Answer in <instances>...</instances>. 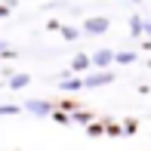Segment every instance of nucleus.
I'll return each instance as SVG.
<instances>
[{
    "label": "nucleus",
    "instance_id": "1",
    "mask_svg": "<svg viewBox=\"0 0 151 151\" xmlns=\"http://www.w3.org/2000/svg\"><path fill=\"white\" fill-rule=\"evenodd\" d=\"M86 90H96V86H108L114 83V71H108V68H99L96 74H90V77H83Z\"/></svg>",
    "mask_w": 151,
    "mask_h": 151
},
{
    "label": "nucleus",
    "instance_id": "16",
    "mask_svg": "<svg viewBox=\"0 0 151 151\" xmlns=\"http://www.w3.org/2000/svg\"><path fill=\"white\" fill-rule=\"evenodd\" d=\"M22 108H19V105H0V114H22Z\"/></svg>",
    "mask_w": 151,
    "mask_h": 151
},
{
    "label": "nucleus",
    "instance_id": "13",
    "mask_svg": "<svg viewBox=\"0 0 151 151\" xmlns=\"http://www.w3.org/2000/svg\"><path fill=\"white\" fill-rule=\"evenodd\" d=\"M62 37H65V40H77V37H80V31L74 28V25H62Z\"/></svg>",
    "mask_w": 151,
    "mask_h": 151
},
{
    "label": "nucleus",
    "instance_id": "2",
    "mask_svg": "<svg viewBox=\"0 0 151 151\" xmlns=\"http://www.w3.org/2000/svg\"><path fill=\"white\" fill-rule=\"evenodd\" d=\"M25 111L37 114V117H50L52 114V99H28L25 102Z\"/></svg>",
    "mask_w": 151,
    "mask_h": 151
},
{
    "label": "nucleus",
    "instance_id": "3",
    "mask_svg": "<svg viewBox=\"0 0 151 151\" xmlns=\"http://www.w3.org/2000/svg\"><path fill=\"white\" fill-rule=\"evenodd\" d=\"M108 25H111V22H108L105 16H86L83 19V31L86 34H105Z\"/></svg>",
    "mask_w": 151,
    "mask_h": 151
},
{
    "label": "nucleus",
    "instance_id": "22",
    "mask_svg": "<svg viewBox=\"0 0 151 151\" xmlns=\"http://www.w3.org/2000/svg\"><path fill=\"white\" fill-rule=\"evenodd\" d=\"M3 50H6V40H0V52H3Z\"/></svg>",
    "mask_w": 151,
    "mask_h": 151
},
{
    "label": "nucleus",
    "instance_id": "19",
    "mask_svg": "<svg viewBox=\"0 0 151 151\" xmlns=\"http://www.w3.org/2000/svg\"><path fill=\"white\" fill-rule=\"evenodd\" d=\"M9 9H12L9 3H0V19H6V16H9Z\"/></svg>",
    "mask_w": 151,
    "mask_h": 151
},
{
    "label": "nucleus",
    "instance_id": "20",
    "mask_svg": "<svg viewBox=\"0 0 151 151\" xmlns=\"http://www.w3.org/2000/svg\"><path fill=\"white\" fill-rule=\"evenodd\" d=\"M142 52H151V37H145V40H142Z\"/></svg>",
    "mask_w": 151,
    "mask_h": 151
},
{
    "label": "nucleus",
    "instance_id": "4",
    "mask_svg": "<svg viewBox=\"0 0 151 151\" xmlns=\"http://www.w3.org/2000/svg\"><path fill=\"white\" fill-rule=\"evenodd\" d=\"M52 108H65V111H77V108H83L77 99H74L71 93H62V96H56L52 99Z\"/></svg>",
    "mask_w": 151,
    "mask_h": 151
},
{
    "label": "nucleus",
    "instance_id": "12",
    "mask_svg": "<svg viewBox=\"0 0 151 151\" xmlns=\"http://www.w3.org/2000/svg\"><path fill=\"white\" fill-rule=\"evenodd\" d=\"M102 120H105V129H108V136H120V133H123V123H117L114 117H108V114H105Z\"/></svg>",
    "mask_w": 151,
    "mask_h": 151
},
{
    "label": "nucleus",
    "instance_id": "11",
    "mask_svg": "<svg viewBox=\"0 0 151 151\" xmlns=\"http://www.w3.org/2000/svg\"><path fill=\"white\" fill-rule=\"evenodd\" d=\"M86 133H90V136H96V139H99V136H108L105 120H93V123H86Z\"/></svg>",
    "mask_w": 151,
    "mask_h": 151
},
{
    "label": "nucleus",
    "instance_id": "15",
    "mask_svg": "<svg viewBox=\"0 0 151 151\" xmlns=\"http://www.w3.org/2000/svg\"><path fill=\"white\" fill-rule=\"evenodd\" d=\"M129 62H136V52H129V50L117 52V65H129Z\"/></svg>",
    "mask_w": 151,
    "mask_h": 151
},
{
    "label": "nucleus",
    "instance_id": "21",
    "mask_svg": "<svg viewBox=\"0 0 151 151\" xmlns=\"http://www.w3.org/2000/svg\"><path fill=\"white\" fill-rule=\"evenodd\" d=\"M145 37H151V19H145Z\"/></svg>",
    "mask_w": 151,
    "mask_h": 151
},
{
    "label": "nucleus",
    "instance_id": "14",
    "mask_svg": "<svg viewBox=\"0 0 151 151\" xmlns=\"http://www.w3.org/2000/svg\"><path fill=\"white\" fill-rule=\"evenodd\" d=\"M136 129H139V120H136V117H127V120H123V136H133Z\"/></svg>",
    "mask_w": 151,
    "mask_h": 151
},
{
    "label": "nucleus",
    "instance_id": "6",
    "mask_svg": "<svg viewBox=\"0 0 151 151\" xmlns=\"http://www.w3.org/2000/svg\"><path fill=\"white\" fill-rule=\"evenodd\" d=\"M83 86H86L83 80H80V77H71V74L59 80V90H62V93H74V90H83Z\"/></svg>",
    "mask_w": 151,
    "mask_h": 151
},
{
    "label": "nucleus",
    "instance_id": "10",
    "mask_svg": "<svg viewBox=\"0 0 151 151\" xmlns=\"http://www.w3.org/2000/svg\"><path fill=\"white\" fill-rule=\"evenodd\" d=\"M96 120V111H90V108H77V111H74V123H93Z\"/></svg>",
    "mask_w": 151,
    "mask_h": 151
},
{
    "label": "nucleus",
    "instance_id": "9",
    "mask_svg": "<svg viewBox=\"0 0 151 151\" xmlns=\"http://www.w3.org/2000/svg\"><path fill=\"white\" fill-rule=\"evenodd\" d=\"M86 68H93V56H86V52H77V56L71 59V71H86Z\"/></svg>",
    "mask_w": 151,
    "mask_h": 151
},
{
    "label": "nucleus",
    "instance_id": "7",
    "mask_svg": "<svg viewBox=\"0 0 151 151\" xmlns=\"http://www.w3.org/2000/svg\"><path fill=\"white\" fill-rule=\"evenodd\" d=\"M129 34H133L136 40L145 37V19H142L139 12H136V16H129Z\"/></svg>",
    "mask_w": 151,
    "mask_h": 151
},
{
    "label": "nucleus",
    "instance_id": "18",
    "mask_svg": "<svg viewBox=\"0 0 151 151\" xmlns=\"http://www.w3.org/2000/svg\"><path fill=\"white\" fill-rule=\"evenodd\" d=\"M46 28H50V31H62V22H59V19H50V22H46Z\"/></svg>",
    "mask_w": 151,
    "mask_h": 151
},
{
    "label": "nucleus",
    "instance_id": "17",
    "mask_svg": "<svg viewBox=\"0 0 151 151\" xmlns=\"http://www.w3.org/2000/svg\"><path fill=\"white\" fill-rule=\"evenodd\" d=\"M0 56H3V59H9V62H12V59H19V50H12V46H6V50H3V52H0Z\"/></svg>",
    "mask_w": 151,
    "mask_h": 151
},
{
    "label": "nucleus",
    "instance_id": "8",
    "mask_svg": "<svg viewBox=\"0 0 151 151\" xmlns=\"http://www.w3.org/2000/svg\"><path fill=\"white\" fill-rule=\"evenodd\" d=\"M6 86H9V90H25V86H31V74H12L9 80H6Z\"/></svg>",
    "mask_w": 151,
    "mask_h": 151
},
{
    "label": "nucleus",
    "instance_id": "5",
    "mask_svg": "<svg viewBox=\"0 0 151 151\" xmlns=\"http://www.w3.org/2000/svg\"><path fill=\"white\" fill-rule=\"evenodd\" d=\"M111 62H117V52H111V50H96L93 52V68H108Z\"/></svg>",
    "mask_w": 151,
    "mask_h": 151
}]
</instances>
